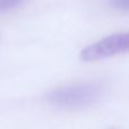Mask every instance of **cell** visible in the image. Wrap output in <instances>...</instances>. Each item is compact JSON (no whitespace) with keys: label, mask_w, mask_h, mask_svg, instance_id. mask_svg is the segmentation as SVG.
I'll return each mask as SVG.
<instances>
[{"label":"cell","mask_w":129,"mask_h":129,"mask_svg":"<svg viewBox=\"0 0 129 129\" xmlns=\"http://www.w3.org/2000/svg\"><path fill=\"white\" fill-rule=\"evenodd\" d=\"M110 129H118V128H110Z\"/></svg>","instance_id":"5b68a950"},{"label":"cell","mask_w":129,"mask_h":129,"mask_svg":"<svg viewBox=\"0 0 129 129\" xmlns=\"http://www.w3.org/2000/svg\"><path fill=\"white\" fill-rule=\"evenodd\" d=\"M129 52V32L112 34L86 47L80 52L83 61H98Z\"/></svg>","instance_id":"7a4b0ae2"},{"label":"cell","mask_w":129,"mask_h":129,"mask_svg":"<svg viewBox=\"0 0 129 129\" xmlns=\"http://www.w3.org/2000/svg\"><path fill=\"white\" fill-rule=\"evenodd\" d=\"M27 0H0V14L20 7Z\"/></svg>","instance_id":"3957f363"},{"label":"cell","mask_w":129,"mask_h":129,"mask_svg":"<svg viewBox=\"0 0 129 129\" xmlns=\"http://www.w3.org/2000/svg\"><path fill=\"white\" fill-rule=\"evenodd\" d=\"M110 5L119 10L129 11V0H111Z\"/></svg>","instance_id":"277c9868"},{"label":"cell","mask_w":129,"mask_h":129,"mask_svg":"<svg viewBox=\"0 0 129 129\" xmlns=\"http://www.w3.org/2000/svg\"><path fill=\"white\" fill-rule=\"evenodd\" d=\"M102 94L100 85L94 83H79L66 85L50 92L48 101L56 107L79 109L98 102Z\"/></svg>","instance_id":"6da1fadb"}]
</instances>
